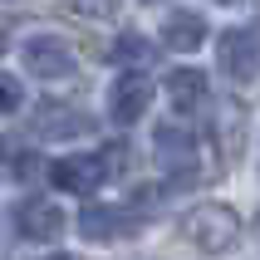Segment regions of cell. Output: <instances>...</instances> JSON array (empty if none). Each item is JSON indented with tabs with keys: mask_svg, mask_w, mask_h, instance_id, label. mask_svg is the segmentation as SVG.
<instances>
[{
	"mask_svg": "<svg viewBox=\"0 0 260 260\" xmlns=\"http://www.w3.org/2000/svg\"><path fill=\"white\" fill-rule=\"evenodd\" d=\"M25 64H29V74H40V79H69V74L79 69L74 49L64 40H54V35H35V40H25Z\"/></svg>",
	"mask_w": 260,
	"mask_h": 260,
	"instance_id": "obj_8",
	"label": "cell"
},
{
	"mask_svg": "<svg viewBox=\"0 0 260 260\" xmlns=\"http://www.w3.org/2000/svg\"><path fill=\"white\" fill-rule=\"evenodd\" d=\"M167 99L177 113H202L211 103V79L202 69H172L167 74Z\"/></svg>",
	"mask_w": 260,
	"mask_h": 260,
	"instance_id": "obj_10",
	"label": "cell"
},
{
	"mask_svg": "<svg viewBox=\"0 0 260 260\" xmlns=\"http://www.w3.org/2000/svg\"><path fill=\"white\" fill-rule=\"evenodd\" d=\"M40 152L25 143V138H0V177L5 182H35L40 177Z\"/></svg>",
	"mask_w": 260,
	"mask_h": 260,
	"instance_id": "obj_12",
	"label": "cell"
},
{
	"mask_svg": "<svg viewBox=\"0 0 260 260\" xmlns=\"http://www.w3.org/2000/svg\"><path fill=\"white\" fill-rule=\"evenodd\" d=\"M29 123H35V133H40V138H54V143H59V138H88V133L99 128L84 108L59 103V99H44L40 108H35V118H29Z\"/></svg>",
	"mask_w": 260,
	"mask_h": 260,
	"instance_id": "obj_6",
	"label": "cell"
},
{
	"mask_svg": "<svg viewBox=\"0 0 260 260\" xmlns=\"http://www.w3.org/2000/svg\"><path fill=\"white\" fill-rule=\"evenodd\" d=\"M182 236L197 250H226L241 236V216H236L231 206H221V202H202V206H191L187 216H182Z\"/></svg>",
	"mask_w": 260,
	"mask_h": 260,
	"instance_id": "obj_1",
	"label": "cell"
},
{
	"mask_svg": "<svg viewBox=\"0 0 260 260\" xmlns=\"http://www.w3.org/2000/svg\"><path fill=\"white\" fill-rule=\"evenodd\" d=\"M152 152H157V167H162V172H172V177H191L197 167H202L197 138H187L182 128H157Z\"/></svg>",
	"mask_w": 260,
	"mask_h": 260,
	"instance_id": "obj_9",
	"label": "cell"
},
{
	"mask_svg": "<svg viewBox=\"0 0 260 260\" xmlns=\"http://www.w3.org/2000/svg\"><path fill=\"white\" fill-rule=\"evenodd\" d=\"M99 157H103V167H108V177H113V172H123V167H128V147H123V143H108Z\"/></svg>",
	"mask_w": 260,
	"mask_h": 260,
	"instance_id": "obj_16",
	"label": "cell"
},
{
	"mask_svg": "<svg viewBox=\"0 0 260 260\" xmlns=\"http://www.w3.org/2000/svg\"><path fill=\"white\" fill-rule=\"evenodd\" d=\"M147 54H152V44L138 40V35H123V40L113 44V59H147Z\"/></svg>",
	"mask_w": 260,
	"mask_h": 260,
	"instance_id": "obj_14",
	"label": "cell"
},
{
	"mask_svg": "<svg viewBox=\"0 0 260 260\" xmlns=\"http://www.w3.org/2000/svg\"><path fill=\"white\" fill-rule=\"evenodd\" d=\"M20 103H25V93H20V79L0 74V118H5V113H15Z\"/></svg>",
	"mask_w": 260,
	"mask_h": 260,
	"instance_id": "obj_13",
	"label": "cell"
},
{
	"mask_svg": "<svg viewBox=\"0 0 260 260\" xmlns=\"http://www.w3.org/2000/svg\"><path fill=\"white\" fill-rule=\"evenodd\" d=\"M44 172H49V182H54L59 191H69V197H88L93 187L108 182V167H103L99 152H69V157H54Z\"/></svg>",
	"mask_w": 260,
	"mask_h": 260,
	"instance_id": "obj_3",
	"label": "cell"
},
{
	"mask_svg": "<svg viewBox=\"0 0 260 260\" xmlns=\"http://www.w3.org/2000/svg\"><path fill=\"white\" fill-rule=\"evenodd\" d=\"M5 44H10V35H5V25H0V49H5Z\"/></svg>",
	"mask_w": 260,
	"mask_h": 260,
	"instance_id": "obj_17",
	"label": "cell"
},
{
	"mask_svg": "<svg viewBox=\"0 0 260 260\" xmlns=\"http://www.w3.org/2000/svg\"><path fill=\"white\" fill-rule=\"evenodd\" d=\"M64 226H69V216H64L59 202H49V197H25V202L15 206V231H20V241L54 246L59 236H64Z\"/></svg>",
	"mask_w": 260,
	"mask_h": 260,
	"instance_id": "obj_2",
	"label": "cell"
},
{
	"mask_svg": "<svg viewBox=\"0 0 260 260\" xmlns=\"http://www.w3.org/2000/svg\"><path fill=\"white\" fill-rule=\"evenodd\" d=\"M216 5H241V0H216Z\"/></svg>",
	"mask_w": 260,
	"mask_h": 260,
	"instance_id": "obj_18",
	"label": "cell"
},
{
	"mask_svg": "<svg viewBox=\"0 0 260 260\" xmlns=\"http://www.w3.org/2000/svg\"><path fill=\"white\" fill-rule=\"evenodd\" d=\"M143 231V216L133 206H84L79 211V236L84 241H128Z\"/></svg>",
	"mask_w": 260,
	"mask_h": 260,
	"instance_id": "obj_5",
	"label": "cell"
},
{
	"mask_svg": "<svg viewBox=\"0 0 260 260\" xmlns=\"http://www.w3.org/2000/svg\"><path fill=\"white\" fill-rule=\"evenodd\" d=\"M69 10H79V15H93V20H108V15L118 10V0H64Z\"/></svg>",
	"mask_w": 260,
	"mask_h": 260,
	"instance_id": "obj_15",
	"label": "cell"
},
{
	"mask_svg": "<svg viewBox=\"0 0 260 260\" xmlns=\"http://www.w3.org/2000/svg\"><path fill=\"white\" fill-rule=\"evenodd\" d=\"M162 44L177 49V54H197V49L206 44V20L197 10H172L167 25H162Z\"/></svg>",
	"mask_w": 260,
	"mask_h": 260,
	"instance_id": "obj_11",
	"label": "cell"
},
{
	"mask_svg": "<svg viewBox=\"0 0 260 260\" xmlns=\"http://www.w3.org/2000/svg\"><path fill=\"white\" fill-rule=\"evenodd\" d=\"M216 54H221V69L231 74L236 84H250L260 74V35L255 29H226Z\"/></svg>",
	"mask_w": 260,
	"mask_h": 260,
	"instance_id": "obj_7",
	"label": "cell"
},
{
	"mask_svg": "<svg viewBox=\"0 0 260 260\" xmlns=\"http://www.w3.org/2000/svg\"><path fill=\"white\" fill-rule=\"evenodd\" d=\"M147 103H152V79L143 69H123L113 79V88H108V118L118 128H133L147 113Z\"/></svg>",
	"mask_w": 260,
	"mask_h": 260,
	"instance_id": "obj_4",
	"label": "cell"
}]
</instances>
